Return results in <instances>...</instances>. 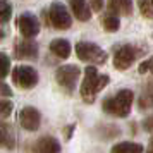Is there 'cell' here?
<instances>
[{"instance_id": "cell-23", "label": "cell", "mask_w": 153, "mask_h": 153, "mask_svg": "<svg viewBox=\"0 0 153 153\" xmlns=\"http://www.w3.org/2000/svg\"><path fill=\"white\" fill-rule=\"evenodd\" d=\"M138 71L141 72V74H145V72H148V71L153 74V57H152V59H146L145 62L139 64V69Z\"/></svg>"}, {"instance_id": "cell-20", "label": "cell", "mask_w": 153, "mask_h": 153, "mask_svg": "<svg viewBox=\"0 0 153 153\" xmlns=\"http://www.w3.org/2000/svg\"><path fill=\"white\" fill-rule=\"evenodd\" d=\"M139 108L141 110L153 108V93H145V95L139 97Z\"/></svg>"}, {"instance_id": "cell-11", "label": "cell", "mask_w": 153, "mask_h": 153, "mask_svg": "<svg viewBox=\"0 0 153 153\" xmlns=\"http://www.w3.org/2000/svg\"><path fill=\"white\" fill-rule=\"evenodd\" d=\"M33 153H60V143L52 136H43L33 145Z\"/></svg>"}, {"instance_id": "cell-18", "label": "cell", "mask_w": 153, "mask_h": 153, "mask_svg": "<svg viewBox=\"0 0 153 153\" xmlns=\"http://www.w3.org/2000/svg\"><path fill=\"white\" fill-rule=\"evenodd\" d=\"M12 16V7L7 0H0V24H5Z\"/></svg>"}, {"instance_id": "cell-27", "label": "cell", "mask_w": 153, "mask_h": 153, "mask_svg": "<svg viewBox=\"0 0 153 153\" xmlns=\"http://www.w3.org/2000/svg\"><path fill=\"white\" fill-rule=\"evenodd\" d=\"M146 153H153V138L150 139V145H148V148H146Z\"/></svg>"}, {"instance_id": "cell-7", "label": "cell", "mask_w": 153, "mask_h": 153, "mask_svg": "<svg viewBox=\"0 0 153 153\" xmlns=\"http://www.w3.org/2000/svg\"><path fill=\"white\" fill-rule=\"evenodd\" d=\"M50 22H52V26L57 29H67L71 28V24H72V19H71V14L67 7L60 4V2H53L52 5H50Z\"/></svg>"}, {"instance_id": "cell-22", "label": "cell", "mask_w": 153, "mask_h": 153, "mask_svg": "<svg viewBox=\"0 0 153 153\" xmlns=\"http://www.w3.org/2000/svg\"><path fill=\"white\" fill-rule=\"evenodd\" d=\"M139 9L146 17H153V5L152 0H139Z\"/></svg>"}, {"instance_id": "cell-3", "label": "cell", "mask_w": 153, "mask_h": 153, "mask_svg": "<svg viewBox=\"0 0 153 153\" xmlns=\"http://www.w3.org/2000/svg\"><path fill=\"white\" fill-rule=\"evenodd\" d=\"M76 55L79 60L90 62V64H105V60H107L105 50H102L98 45L90 42L76 43Z\"/></svg>"}, {"instance_id": "cell-16", "label": "cell", "mask_w": 153, "mask_h": 153, "mask_svg": "<svg viewBox=\"0 0 153 153\" xmlns=\"http://www.w3.org/2000/svg\"><path fill=\"white\" fill-rule=\"evenodd\" d=\"M110 153H143V146L138 145V143L126 141V143H117V145H114Z\"/></svg>"}, {"instance_id": "cell-29", "label": "cell", "mask_w": 153, "mask_h": 153, "mask_svg": "<svg viewBox=\"0 0 153 153\" xmlns=\"http://www.w3.org/2000/svg\"><path fill=\"white\" fill-rule=\"evenodd\" d=\"M152 5H153V0H152Z\"/></svg>"}, {"instance_id": "cell-14", "label": "cell", "mask_w": 153, "mask_h": 153, "mask_svg": "<svg viewBox=\"0 0 153 153\" xmlns=\"http://www.w3.org/2000/svg\"><path fill=\"white\" fill-rule=\"evenodd\" d=\"M50 52L59 59H67L71 55V43L64 38H57L50 43Z\"/></svg>"}, {"instance_id": "cell-4", "label": "cell", "mask_w": 153, "mask_h": 153, "mask_svg": "<svg viewBox=\"0 0 153 153\" xmlns=\"http://www.w3.org/2000/svg\"><path fill=\"white\" fill-rule=\"evenodd\" d=\"M79 76H81V71H79L77 65H62L55 72V79L59 83V86H62L67 93L74 91Z\"/></svg>"}, {"instance_id": "cell-19", "label": "cell", "mask_w": 153, "mask_h": 153, "mask_svg": "<svg viewBox=\"0 0 153 153\" xmlns=\"http://www.w3.org/2000/svg\"><path fill=\"white\" fill-rule=\"evenodd\" d=\"M9 71H10V59L5 53L0 52V79H4V77L7 76Z\"/></svg>"}, {"instance_id": "cell-2", "label": "cell", "mask_w": 153, "mask_h": 153, "mask_svg": "<svg viewBox=\"0 0 153 153\" xmlns=\"http://www.w3.org/2000/svg\"><path fill=\"white\" fill-rule=\"evenodd\" d=\"M134 93L131 90H120L117 95L103 100V112L114 117H127L132 107Z\"/></svg>"}, {"instance_id": "cell-6", "label": "cell", "mask_w": 153, "mask_h": 153, "mask_svg": "<svg viewBox=\"0 0 153 153\" xmlns=\"http://www.w3.org/2000/svg\"><path fill=\"white\" fill-rule=\"evenodd\" d=\"M14 83L22 90H31L38 84V72L29 65H17L12 71Z\"/></svg>"}, {"instance_id": "cell-15", "label": "cell", "mask_w": 153, "mask_h": 153, "mask_svg": "<svg viewBox=\"0 0 153 153\" xmlns=\"http://www.w3.org/2000/svg\"><path fill=\"white\" fill-rule=\"evenodd\" d=\"M108 10L112 14L129 16L132 12V0H108Z\"/></svg>"}, {"instance_id": "cell-12", "label": "cell", "mask_w": 153, "mask_h": 153, "mask_svg": "<svg viewBox=\"0 0 153 153\" xmlns=\"http://www.w3.org/2000/svg\"><path fill=\"white\" fill-rule=\"evenodd\" d=\"M16 146V136L14 129L10 124L0 122V148L4 150H12Z\"/></svg>"}, {"instance_id": "cell-26", "label": "cell", "mask_w": 153, "mask_h": 153, "mask_svg": "<svg viewBox=\"0 0 153 153\" xmlns=\"http://www.w3.org/2000/svg\"><path fill=\"white\" fill-rule=\"evenodd\" d=\"M0 93H2V95H5V97H10V95H12L10 88H9L7 84H4V83H0Z\"/></svg>"}, {"instance_id": "cell-13", "label": "cell", "mask_w": 153, "mask_h": 153, "mask_svg": "<svg viewBox=\"0 0 153 153\" xmlns=\"http://www.w3.org/2000/svg\"><path fill=\"white\" fill-rule=\"evenodd\" d=\"M69 5L72 14L76 16L79 21H90L91 19V10L86 4V0H69Z\"/></svg>"}, {"instance_id": "cell-10", "label": "cell", "mask_w": 153, "mask_h": 153, "mask_svg": "<svg viewBox=\"0 0 153 153\" xmlns=\"http://www.w3.org/2000/svg\"><path fill=\"white\" fill-rule=\"evenodd\" d=\"M38 55V45L33 40H19L16 45V57L17 59H36Z\"/></svg>"}, {"instance_id": "cell-1", "label": "cell", "mask_w": 153, "mask_h": 153, "mask_svg": "<svg viewBox=\"0 0 153 153\" xmlns=\"http://www.w3.org/2000/svg\"><path fill=\"white\" fill-rule=\"evenodd\" d=\"M108 84V76L107 74H98L97 67H86L84 71V79L81 83V97L86 103H93L97 93L103 90L105 86Z\"/></svg>"}, {"instance_id": "cell-21", "label": "cell", "mask_w": 153, "mask_h": 153, "mask_svg": "<svg viewBox=\"0 0 153 153\" xmlns=\"http://www.w3.org/2000/svg\"><path fill=\"white\" fill-rule=\"evenodd\" d=\"M12 112V102L9 100H0V119H5Z\"/></svg>"}, {"instance_id": "cell-17", "label": "cell", "mask_w": 153, "mask_h": 153, "mask_svg": "<svg viewBox=\"0 0 153 153\" xmlns=\"http://www.w3.org/2000/svg\"><path fill=\"white\" fill-rule=\"evenodd\" d=\"M103 28L105 31H108V33H115L119 31L120 28V21H119V17L115 14H108L103 17Z\"/></svg>"}, {"instance_id": "cell-5", "label": "cell", "mask_w": 153, "mask_h": 153, "mask_svg": "<svg viewBox=\"0 0 153 153\" xmlns=\"http://www.w3.org/2000/svg\"><path fill=\"white\" fill-rule=\"evenodd\" d=\"M139 55V50L134 48L132 45H120L115 48L114 52V65H115V69L119 71H126L129 69L134 60L138 59Z\"/></svg>"}, {"instance_id": "cell-9", "label": "cell", "mask_w": 153, "mask_h": 153, "mask_svg": "<svg viewBox=\"0 0 153 153\" xmlns=\"http://www.w3.org/2000/svg\"><path fill=\"white\" fill-rule=\"evenodd\" d=\"M19 124L26 131H36L42 124V114L35 107H24L19 114Z\"/></svg>"}, {"instance_id": "cell-8", "label": "cell", "mask_w": 153, "mask_h": 153, "mask_svg": "<svg viewBox=\"0 0 153 153\" xmlns=\"http://www.w3.org/2000/svg\"><path fill=\"white\" fill-rule=\"evenodd\" d=\"M17 28L24 38H35L40 33V21L31 12H24L17 19Z\"/></svg>"}, {"instance_id": "cell-24", "label": "cell", "mask_w": 153, "mask_h": 153, "mask_svg": "<svg viewBox=\"0 0 153 153\" xmlns=\"http://www.w3.org/2000/svg\"><path fill=\"white\" fill-rule=\"evenodd\" d=\"M90 4H91V9L95 12H100L102 7H103V0H90Z\"/></svg>"}, {"instance_id": "cell-28", "label": "cell", "mask_w": 153, "mask_h": 153, "mask_svg": "<svg viewBox=\"0 0 153 153\" xmlns=\"http://www.w3.org/2000/svg\"><path fill=\"white\" fill-rule=\"evenodd\" d=\"M4 38H5V33H4V29H0V42H2Z\"/></svg>"}, {"instance_id": "cell-25", "label": "cell", "mask_w": 153, "mask_h": 153, "mask_svg": "<svg viewBox=\"0 0 153 153\" xmlns=\"http://www.w3.org/2000/svg\"><path fill=\"white\" fill-rule=\"evenodd\" d=\"M143 127H145V131H148V132H152L153 131V117H148L143 122Z\"/></svg>"}]
</instances>
